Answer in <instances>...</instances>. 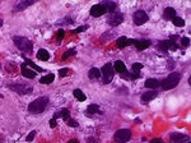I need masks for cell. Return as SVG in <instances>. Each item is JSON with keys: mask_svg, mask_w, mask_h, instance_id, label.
I'll return each instance as SVG.
<instances>
[{"mask_svg": "<svg viewBox=\"0 0 191 143\" xmlns=\"http://www.w3.org/2000/svg\"><path fill=\"white\" fill-rule=\"evenodd\" d=\"M148 19H149V17L144 10H136L134 13V23L136 26H143L145 22H148Z\"/></svg>", "mask_w": 191, "mask_h": 143, "instance_id": "9", "label": "cell"}, {"mask_svg": "<svg viewBox=\"0 0 191 143\" xmlns=\"http://www.w3.org/2000/svg\"><path fill=\"white\" fill-rule=\"evenodd\" d=\"M88 143H96V142H94V139H91V138H89V139H88Z\"/></svg>", "mask_w": 191, "mask_h": 143, "instance_id": "43", "label": "cell"}, {"mask_svg": "<svg viewBox=\"0 0 191 143\" xmlns=\"http://www.w3.org/2000/svg\"><path fill=\"white\" fill-rule=\"evenodd\" d=\"M157 96H158V92L155 91V89H152V91H148V92H144V93L142 95V104L146 105L148 102H150V101H153Z\"/></svg>", "mask_w": 191, "mask_h": 143, "instance_id": "10", "label": "cell"}, {"mask_svg": "<svg viewBox=\"0 0 191 143\" xmlns=\"http://www.w3.org/2000/svg\"><path fill=\"white\" fill-rule=\"evenodd\" d=\"M175 66H176V62L173 60V59H168V64H167V68H168V70H173L175 69Z\"/></svg>", "mask_w": 191, "mask_h": 143, "instance_id": "33", "label": "cell"}, {"mask_svg": "<svg viewBox=\"0 0 191 143\" xmlns=\"http://www.w3.org/2000/svg\"><path fill=\"white\" fill-rule=\"evenodd\" d=\"M106 13V9H105V6H103L102 4H96L91 8V10H89V14L92 17H101Z\"/></svg>", "mask_w": 191, "mask_h": 143, "instance_id": "11", "label": "cell"}, {"mask_svg": "<svg viewBox=\"0 0 191 143\" xmlns=\"http://www.w3.org/2000/svg\"><path fill=\"white\" fill-rule=\"evenodd\" d=\"M57 117H63L65 121H68L70 119V111H69L68 109H61L59 113H55V115H54V119H57Z\"/></svg>", "mask_w": 191, "mask_h": 143, "instance_id": "19", "label": "cell"}, {"mask_svg": "<svg viewBox=\"0 0 191 143\" xmlns=\"http://www.w3.org/2000/svg\"><path fill=\"white\" fill-rule=\"evenodd\" d=\"M73 95H74V97L78 100V101H85L87 100V96L83 93V91L82 89H74V92H73Z\"/></svg>", "mask_w": 191, "mask_h": 143, "instance_id": "27", "label": "cell"}, {"mask_svg": "<svg viewBox=\"0 0 191 143\" xmlns=\"http://www.w3.org/2000/svg\"><path fill=\"white\" fill-rule=\"evenodd\" d=\"M47 104H49V98L47 97H38L34 101L28 105V113L32 114V115H38V114H42L43 111L46 110L47 107Z\"/></svg>", "mask_w": 191, "mask_h": 143, "instance_id": "1", "label": "cell"}, {"mask_svg": "<svg viewBox=\"0 0 191 143\" xmlns=\"http://www.w3.org/2000/svg\"><path fill=\"white\" fill-rule=\"evenodd\" d=\"M2 26H3V19L0 18V27H2Z\"/></svg>", "mask_w": 191, "mask_h": 143, "instance_id": "44", "label": "cell"}, {"mask_svg": "<svg viewBox=\"0 0 191 143\" xmlns=\"http://www.w3.org/2000/svg\"><path fill=\"white\" fill-rule=\"evenodd\" d=\"M150 143H163V141L161 138H154V139L150 141Z\"/></svg>", "mask_w": 191, "mask_h": 143, "instance_id": "41", "label": "cell"}, {"mask_svg": "<svg viewBox=\"0 0 191 143\" xmlns=\"http://www.w3.org/2000/svg\"><path fill=\"white\" fill-rule=\"evenodd\" d=\"M189 143H190V142H189Z\"/></svg>", "mask_w": 191, "mask_h": 143, "instance_id": "46", "label": "cell"}, {"mask_svg": "<svg viewBox=\"0 0 191 143\" xmlns=\"http://www.w3.org/2000/svg\"><path fill=\"white\" fill-rule=\"evenodd\" d=\"M140 69H143V64L142 63H134L131 66V70L133 72H139Z\"/></svg>", "mask_w": 191, "mask_h": 143, "instance_id": "32", "label": "cell"}, {"mask_svg": "<svg viewBox=\"0 0 191 143\" xmlns=\"http://www.w3.org/2000/svg\"><path fill=\"white\" fill-rule=\"evenodd\" d=\"M87 114L88 115H93V114H101V109L97 104H92L87 107Z\"/></svg>", "mask_w": 191, "mask_h": 143, "instance_id": "25", "label": "cell"}, {"mask_svg": "<svg viewBox=\"0 0 191 143\" xmlns=\"http://www.w3.org/2000/svg\"><path fill=\"white\" fill-rule=\"evenodd\" d=\"M49 124H50V128H55L56 127V119H54V117H53V119L50 120Z\"/></svg>", "mask_w": 191, "mask_h": 143, "instance_id": "39", "label": "cell"}, {"mask_svg": "<svg viewBox=\"0 0 191 143\" xmlns=\"http://www.w3.org/2000/svg\"><path fill=\"white\" fill-rule=\"evenodd\" d=\"M85 30H88V26H80V27H78V28L73 30L72 33H80V32H84Z\"/></svg>", "mask_w": 191, "mask_h": 143, "instance_id": "34", "label": "cell"}, {"mask_svg": "<svg viewBox=\"0 0 191 143\" xmlns=\"http://www.w3.org/2000/svg\"><path fill=\"white\" fill-rule=\"evenodd\" d=\"M34 136H36V130H32L28 136H27V138H25V141L27 142H32L33 139H34Z\"/></svg>", "mask_w": 191, "mask_h": 143, "instance_id": "38", "label": "cell"}, {"mask_svg": "<svg viewBox=\"0 0 191 143\" xmlns=\"http://www.w3.org/2000/svg\"><path fill=\"white\" fill-rule=\"evenodd\" d=\"M102 83L103 85H108V83L114 79L115 77V70H114V65L111 63H107L102 66Z\"/></svg>", "mask_w": 191, "mask_h": 143, "instance_id": "4", "label": "cell"}, {"mask_svg": "<svg viewBox=\"0 0 191 143\" xmlns=\"http://www.w3.org/2000/svg\"><path fill=\"white\" fill-rule=\"evenodd\" d=\"M68 73H69V69H68V68H63V69H60V70H59V75H60V78H64V77H66Z\"/></svg>", "mask_w": 191, "mask_h": 143, "instance_id": "35", "label": "cell"}, {"mask_svg": "<svg viewBox=\"0 0 191 143\" xmlns=\"http://www.w3.org/2000/svg\"><path fill=\"white\" fill-rule=\"evenodd\" d=\"M114 70L120 74V77L121 78H124V79H130L129 78V72L126 69V65L121 62V60H116L114 63Z\"/></svg>", "mask_w": 191, "mask_h": 143, "instance_id": "7", "label": "cell"}, {"mask_svg": "<svg viewBox=\"0 0 191 143\" xmlns=\"http://www.w3.org/2000/svg\"><path fill=\"white\" fill-rule=\"evenodd\" d=\"M131 138V132L129 129H120L114 134V139L117 143H126Z\"/></svg>", "mask_w": 191, "mask_h": 143, "instance_id": "6", "label": "cell"}, {"mask_svg": "<svg viewBox=\"0 0 191 143\" xmlns=\"http://www.w3.org/2000/svg\"><path fill=\"white\" fill-rule=\"evenodd\" d=\"M177 40H178V36H177V35H172V36L170 37V41H172V42H176Z\"/></svg>", "mask_w": 191, "mask_h": 143, "instance_id": "40", "label": "cell"}, {"mask_svg": "<svg viewBox=\"0 0 191 143\" xmlns=\"http://www.w3.org/2000/svg\"><path fill=\"white\" fill-rule=\"evenodd\" d=\"M55 79V74L54 73H50V74H46L43 75V77L40 78V83H42V85H50V83H53Z\"/></svg>", "mask_w": 191, "mask_h": 143, "instance_id": "22", "label": "cell"}, {"mask_svg": "<svg viewBox=\"0 0 191 143\" xmlns=\"http://www.w3.org/2000/svg\"><path fill=\"white\" fill-rule=\"evenodd\" d=\"M75 53H76V49H69L68 51H65L64 54H63V56H61V59L63 60H66V59L69 58V56H73V55H75Z\"/></svg>", "mask_w": 191, "mask_h": 143, "instance_id": "29", "label": "cell"}, {"mask_svg": "<svg viewBox=\"0 0 191 143\" xmlns=\"http://www.w3.org/2000/svg\"><path fill=\"white\" fill-rule=\"evenodd\" d=\"M0 97H3V96H2V95H0Z\"/></svg>", "mask_w": 191, "mask_h": 143, "instance_id": "45", "label": "cell"}, {"mask_svg": "<svg viewBox=\"0 0 191 143\" xmlns=\"http://www.w3.org/2000/svg\"><path fill=\"white\" fill-rule=\"evenodd\" d=\"M13 42L15 47L21 50L22 53H32L33 50V44L27 38V37H22V36H15L13 37Z\"/></svg>", "mask_w": 191, "mask_h": 143, "instance_id": "2", "label": "cell"}, {"mask_svg": "<svg viewBox=\"0 0 191 143\" xmlns=\"http://www.w3.org/2000/svg\"><path fill=\"white\" fill-rule=\"evenodd\" d=\"M34 2H36V0H25V2H21V3L17 4L15 10H24L25 8H28L29 5L34 4Z\"/></svg>", "mask_w": 191, "mask_h": 143, "instance_id": "24", "label": "cell"}, {"mask_svg": "<svg viewBox=\"0 0 191 143\" xmlns=\"http://www.w3.org/2000/svg\"><path fill=\"white\" fill-rule=\"evenodd\" d=\"M102 5L105 6L106 12H110L111 14H112V12H115V9H116V3L111 2V0H105V2L102 3Z\"/></svg>", "mask_w": 191, "mask_h": 143, "instance_id": "23", "label": "cell"}, {"mask_svg": "<svg viewBox=\"0 0 191 143\" xmlns=\"http://www.w3.org/2000/svg\"><path fill=\"white\" fill-rule=\"evenodd\" d=\"M64 35H65V31H64L63 28L57 31V42H59V44H60V41H61V40H63Z\"/></svg>", "mask_w": 191, "mask_h": 143, "instance_id": "36", "label": "cell"}, {"mask_svg": "<svg viewBox=\"0 0 191 143\" xmlns=\"http://www.w3.org/2000/svg\"><path fill=\"white\" fill-rule=\"evenodd\" d=\"M21 68H22V74H23V77H25V78H29V79H33V78H36L37 73L34 72L33 69L28 68V66L25 65V63H23V64L21 65Z\"/></svg>", "mask_w": 191, "mask_h": 143, "instance_id": "13", "label": "cell"}, {"mask_svg": "<svg viewBox=\"0 0 191 143\" xmlns=\"http://www.w3.org/2000/svg\"><path fill=\"white\" fill-rule=\"evenodd\" d=\"M124 19H125L124 14H123V13H119V12H116V13H112V14L108 17L107 23L110 24V26H112V27H116V26H119V24L123 23V22H124Z\"/></svg>", "mask_w": 191, "mask_h": 143, "instance_id": "8", "label": "cell"}, {"mask_svg": "<svg viewBox=\"0 0 191 143\" xmlns=\"http://www.w3.org/2000/svg\"><path fill=\"white\" fill-rule=\"evenodd\" d=\"M172 23L175 24L176 27H184L185 26V21L182 18H180V17H175V18L172 19Z\"/></svg>", "mask_w": 191, "mask_h": 143, "instance_id": "28", "label": "cell"}, {"mask_svg": "<svg viewBox=\"0 0 191 143\" xmlns=\"http://www.w3.org/2000/svg\"><path fill=\"white\" fill-rule=\"evenodd\" d=\"M36 56H37V59H38V60H42V62H47L49 59H50V53L47 51L46 49H40L38 51H37V54H36Z\"/></svg>", "mask_w": 191, "mask_h": 143, "instance_id": "21", "label": "cell"}, {"mask_svg": "<svg viewBox=\"0 0 191 143\" xmlns=\"http://www.w3.org/2000/svg\"><path fill=\"white\" fill-rule=\"evenodd\" d=\"M9 88L18 95H31L33 91L32 85H27V83H14V85H9Z\"/></svg>", "mask_w": 191, "mask_h": 143, "instance_id": "5", "label": "cell"}, {"mask_svg": "<svg viewBox=\"0 0 191 143\" xmlns=\"http://www.w3.org/2000/svg\"><path fill=\"white\" fill-rule=\"evenodd\" d=\"M23 58H24V63H25V65H27V66H29V68H31V69H33L34 72H41V73L46 72V70L43 69V68H41V66H38V65H36V64H34V63L31 60V59L25 58V56H23Z\"/></svg>", "mask_w": 191, "mask_h": 143, "instance_id": "17", "label": "cell"}, {"mask_svg": "<svg viewBox=\"0 0 191 143\" xmlns=\"http://www.w3.org/2000/svg\"><path fill=\"white\" fill-rule=\"evenodd\" d=\"M88 77H89V79H99L101 78V70L97 68H92L88 72Z\"/></svg>", "mask_w": 191, "mask_h": 143, "instance_id": "26", "label": "cell"}, {"mask_svg": "<svg viewBox=\"0 0 191 143\" xmlns=\"http://www.w3.org/2000/svg\"><path fill=\"white\" fill-rule=\"evenodd\" d=\"M68 143H79V142H78L76 139H70V141H69Z\"/></svg>", "mask_w": 191, "mask_h": 143, "instance_id": "42", "label": "cell"}, {"mask_svg": "<svg viewBox=\"0 0 191 143\" xmlns=\"http://www.w3.org/2000/svg\"><path fill=\"white\" fill-rule=\"evenodd\" d=\"M176 17V10L173 9V8H166L164 9V12H163V18L164 19H167V21H172L173 18Z\"/></svg>", "mask_w": 191, "mask_h": 143, "instance_id": "20", "label": "cell"}, {"mask_svg": "<svg viewBox=\"0 0 191 143\" xmlns=\"http://www.w3.org/2000/svg\"><path fill=\"white\" fill-rule=\"evenodd\" d=\"M73 18H70V17H65V18L60 19L57 22V24H60V26H64V24H73Z\"/></svg>", "mask_w": 191, "mask_h": 143, "instance_id": "30", "label": "cell"}, {"mask_svg": "<svg viewBox=\"0 0 191 143\" xmlns=\"http://www.w3.org/2000/svg\"><path fill=\"white\" fill-rule=\"evenodd\" d=\"M181 81V73H177V72H173L171 73L166 79H163V82H161V86L164 91H168V89H172L175 88Z\"/></svg>", "mask_w": 191, "mask_h": 143, "instance_id": "3", "label": "cell"}, {"mask_svg": "<svg viewBox=\"0 0 191 143\" xmlns=\"http://www.w3.org/2000/svg\"><path fill=\"white\" fill-rule=\"evenodd\" d=\"M144 86L146 88H152V89H155V88H158L161 86V82L158 79H155V78H149V79H146L145 83H144Z\"/></svg>", "mask_w": 191, "mask_h": 143, "instance_id": "18", "label": "cell"}, {"mask_svg": "<svg viewBox=\"0 0 191 143\" xmlns=\"http://www.w3.org/2000/svg\"><path fill=\"white\" fill-rule=\"evenodd\" d=\"M130 45H134V40L133 38H126L125 36H123V37H119L117 40H116V46L119 47V49H124V47H126V46H130Z\"/></svg>", "mask_w": 191, "mask_h": 143, "instance_id": "14", "label": "cell"}, {"mask_svg": "<svg viewBox=\"0 0 191 143\" xmlns=\"http://www.w3.org/2000/svg\"><path fill=\"white\" fill-rule=\"evenodd\" d=\"M170 139L171 142H175V143H182L184 141H189V136L182 133H172L170 134Z\"/></svg>", "mask_w": 191, "mask_h": 143, "instance_id": "15", "label": "cell"}, {"mask_svg": "<svg viewBox=\"0 0 191 143\" xmlns=\"http://www.w3.org/2000/svg\"><path fill=\"white\" fill-rule=\"evenodd\" d=\"M150 41L149 40H134V45L136 47V50L142 51V50H145L150 46Z\"/></svg>", "mask_w": 191, "mask_h": 143, "instance_id": "16", "label": "cell"}, {"mask_svg": "<svg viewBox=\"0 0 191 143\" xmlns=\"http://www.w3.org/2000/svg\"><path fill=\"white\" fill-rule=\"evenodd\" d=\"M189 45H190V38L189 37H182L181 38V47L186 49V47H189Z\"/></svg>", "mask_w": 191, "mask_h": 143, "instance_id": "31", "label": "cell"}, {"mask_svg": "<svg viewBox=\"0 0 191 143\" xmlns=\"http://www.w3.org/2000/svg\"><path fill=\"white\" fill-rule=\"evenodd\" d=\"M66 124L69 125V127H73V128H76V127H78V121L74 120V119H69V120L66 121Z\"/></svg>", "mask_w": 191, "mask_h": 143, "instance_id": "37", "label": "cell"}, {"mask_svg": "<svg viewBox=\"0 0 191 143\" xmlns=\"http://www.w3.org/2000/svg\"><path fill=\"white\" fill-rule=\"evenodd\" d=\"M175 44L176 42H172V41H170V40H163V41H159V42H158L157 49L159 50V51H162V53H167L168 50L172 49V46Z\"/></svg>", "mask_w": 191, "mask_h": 143, "instance_id": "12", "label": "cell"}]
</instances>
